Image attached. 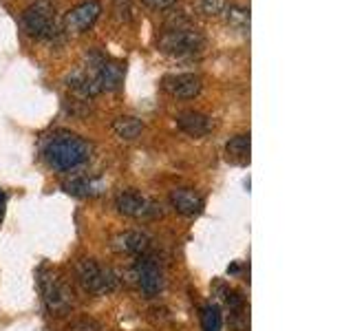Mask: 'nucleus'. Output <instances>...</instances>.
Listing matches in <instances>:
<instances>
[{"label": "nucleus", "mask_w": 353, "mask_h": 331, "mask_svg": "<svg viewBox=\"0 0 353 331\" xmlns=\"http://www.w3.org/2000/svg\"><path fill=\"white\" fill-rule=\"evenodd\" d=\"M170 203L176 212L183 214V217H196V214L203 212V197L196 190H192V188H179V190H172Z\"/></svg>", "instance_id": "14"}, {"label": "nucleus", "mask_w": 353, "mask_h": 331, "mask_svg": "<svg viewBox=\"0 0 353 331\" xmlns=\"http://www.w3.org/2000/svg\"><path fill=\"white\" fill-rule=\"evenodd\" d=\"M124 64L117 62V60H99L95 66V80H97V88L99 93L108 91L113 93L117 88L124 84Z\"/></svg>", "instance_id": "11"}, {"label": "nucleus", "mask_w": 353, "mask_h": 331, "mask_svg": "<svg viewBox=\"0 0 353 331\" xmlns=\"http://www.w3.org/2000/svg\"><path fill=\"white\" fill-rule=\"evenodd\" d=\"M199 7L205 16H212V18H219V16H225V11L230 7V0H199Z\"/></svg>", "instance_id": "20"}, {"label": "nucleus", "mask_w": 353, "mask_h": 331, "mask_svg": "<svg viewBox=\"0 0 353 331\" xmlns=\"http://www.w3.org/2000/svg\"><path fill=\"white\" fill-rule=\"evenodd\" d=\"M75 276H77V283L82 285V290L88 294L106 296V294H113L119 287V276L110 268H102V265L93 259L77 261Z\"/></svg>", "instance_id": "5"}, {"label": "nucleus", "mask_w": 353, "mask_h": 331, "mask_svg": "<svg viewBox=\"0 0 353 331\" xmlns=\"http://www.w3.org/2000/svg\"><path fill=\"white\" fill-rule=\"evenodd\" d=\"M99 14H102V5H99L97 0H84V3L75 5L73 9L66 11L62 27H64V31L80 36V33H86L95 25Z\"/></svg>", "instance_id": "7"}, {"label": "nucleus", "mask_w": 353, "mask_h": 331, "mask_svg": "<svg viewBox=\"0 0 353 331\" xmlns=\"http://www.w3.org/2000/svg\"><path fill=\"white\" fill-rule=\"evenodd\" d=\"M38 287L42 294V301L53 316H64L73 307V292L58 270L42 268L38 272Z\"/></svg>", "instance_id": "3"}, {"label": "nucleus", "mask_w": 353, "mask_h": 331, "mask_svg": "<svg viewBox=\"0 0 353 331\" xmlns=\"http://www.w3.org/2000/svg\"><path fill=\"white\" fill-rule=\"evenodd\" d=\"M130 276H132V281L137 283L141 294H146L148 298L150 296H157L163 290V283L165 281H163L161 265L154 261L152 257H146V254H141L139 261L132 265Z\"/></svg>", "instance_id": "6"}, {"label": "nucleus", "mask_w": 353, "mask_h": 331, "mask_svg": "<svg viewBox=\"0 0 353 331\" xmlns=\"http://www.w3.org/2000/svg\"><path fill=\"white\" fill-rule=\"evenodd\" d=\"M201 325H203V331H221V327H223V316H221L219 305H205L201 309Z\"/></svg>", "instance_id": "19"}, {"label": "nucleus", "mask_w": 353, "mask_h": 331, "mask_svg": "<svg viewBox=\"0 0 353 331\" xmlns=\"http://www.w3.org/2000/svg\"><path fill=\"white\" fill-rule=\"evenodd\" d=\"M20 25L27 36L36 40H51L60 33V20L55 14V5L49 0H38L29 5L20 16Z\"/></svg>", "instance_id": "4"}, {"label": "nucleus", "mask_w": 353, "mask_h": 331, "mask_svg": "<svg viewBox=\"0 0 353 331\" xmlns=\"http://www.w3.org/2000/svg\"><path fill=\"white\" fill-rule=\"evenodd\" d=\"M113 130H115V135L119 139H124V141H135L139 135H141V130H143V121L137 119V117H130V115H124V117H117L113 121Z\"/></svg>", "instance_id": "15"}, {"label": "nucleus", "mask_w": 353, "mask_h": 331, "mask_svg": "<svg viewBox=\"0 0 353 331\" xmlns=\"http://www.w3.org/2000/svg\"><path fill=\"white\" fill-rule=\"evenodd\" d=\"M159 51L183 58V55H194L205 49V38L196 27H192L185 18H174L172 25L165 27L159 36Z\"/></svg>", "instance_id": "2"}, {"label": "nucleus", "mask_w": 353, "mask_h": 331, "mask_svg": "<svg viewBox=\"0 0 353 331\" xmlns=\"http://www.w3.org/2000/svg\"><path fill=\"white\" fill-rule=\"evenodd\" d=\"M174 121L190 137H205L214 130V119L205 113H199V110H181Z\"/></svg>", "instance_id": "12"}, {"label": "nucleus", "mask_w": 353, "mask_h": 331, "mask_svg": "<svg viewBox=\"0 0 353 331\" xmlns=\"http://www.w3.org/2000/svg\"><path fill=\"white\" fill-rule=\"evenodd\" d=\"M7 201V197H5V192L3 190H0V208H3V203Z\"/></svg>", "instance_id": "23"}, {"label": "nucleus", "mask_w": 353, "mask_h": 331, "mask_svg": "<svg viewBox=\"0 0 353 331\" xmlns=\"http://www.w3.org/2000/svg\"><path fill=\"white\" fill-rule=\"evenodd\" d=\"M115 208L121 214L132 217V219H148V217L159 214V208L154 205L150 199H146L135 190H121L115 197Z\"/></svg>", "instance_id": "8"}, {"label": "nucleus", "mask_w": 353, "mask_h": 331, "mask_svg": "<svg viewBox=\"0 0 353 331\" xmlns=\"http://www.w3.org/2000/svg\"><path fill=\"white\" fill-rule=\"evenodd\" d=\"M71 331H102V327L93 318H80L71 325Z\"/></svg>", "instance_id": "21"}, {"label": "nucleus", "mask_w": 353, "mask_h": 331, "mask_svg": "<svg viewBox=\"0 0 353 331\" xmlns=\"http://www.w3.org/2000/svg\"><path fill=\"white\" fill-rule=\"evenodd\" d=\"M104 183L95 181V179H86V177H80V179H73L69 183H64V190L73 194V197H95L102 192Z\"/></svg>", "instance_id": "16"}, {"label": "nucleus", "mask_w": 353, "mask_h": 331, "mask_svg": "<svg viewBox=\"0 0 353 331\" xmlns=\"http://www.w3.org/2000/svg\"><path fill=\"white\" fill-rule=\"evenodd\" d=\"M110 248L117 254H126V257H141L150 248V239L139 230H126L110 241Z\"/></svg>", "instance_id": "13"}, {"label": "nucleus", "mask_w": 353, "mask_h": 331, "mask_svg": "<svg viewBox=\"0 0 353 331\" xmlns=\"http://www.w3.org/2000/svg\"><path fill=\"white\" fill-rule=\"evenodd\" d=\"M88 157H91L88 141L80 135H73V132H55L44 143V159L49 161L51 168L60 172L77 168V166L88 161Z\"/></svg>", "instance_id": "1"}, {"label": "nucleus", "mask_w": 353, "mask_h": 331, "mask_svg": "<svg viewBox=\"0 0 353 331\" xmlns=\"http://www.w3.org/2000/svg\"><path fill=\"white\" fill-rule=\"evenodd\" d=\"M225 16H228V25H230L232 29L241 31L243 36H250V9H243V7H228Z\"/></svg>", "instance_id": "17"}, {"label": "nucleus", "mask_w": 353, "mask_h": 331, "mask_svg": "<svg viewBox=\"0 0 353 331\" xmlns=\"http://www.w3.org/2000/svg\"><path fill=\"white\" fill-rule=\"evenodd\" d=\"M141 3L150 9H168L176 3V0H141Z\"/></svg>", "instance_id": "22"}, {"label": "nucleus", "mask_w": 353, "mask_h": 331, "mask_svg": "<svg viewBox=\"0 0 353 331\" xmlns=\"http://www.w3.org/2000/svg\"><path fill=\"white\" fill-rule=\"evenodd\" d=\"M161 88L176 99H192L201 93V77L194 75V73L165 75L161 80Z\"/></svg>", "instance_id": "9"}, {"label": "nucleus", "mask_w": 353, "mask_h": 331, "mask_svg": "<svg viewBox=\"0 0 353 331\" xmlns=\"http://www.w3.org/2000/svg\"><path fill=\"white\" fill-rule=\"evenodd\" d=\"M97 62L88 64V66H80V69L71 71L69 75H66V88L73 91L77 97H84V99L95 97L99 93L97 80H95V66H97Z\"/></svg>", "instance_id": "10"}, {"label": "nucleus", "mask_w": 353, "mask_h": 331, "mask_svg": "<svg viewBox=\"0 0 353 331\" xmlns=\"http://www.w3.org/2000/svg\"><path fill=\"white\" fill-rule=\"evenodd\" d=\"M228 157L236 161H248L250 159V135H236L228 141Z\"/></svg>", "instance_id": "18"}]
</instances>
